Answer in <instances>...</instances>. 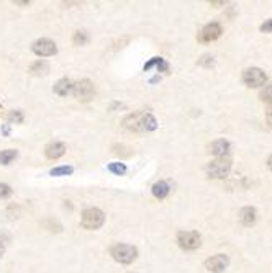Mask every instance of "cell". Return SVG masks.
<instances>
[{"mask_svg": "<svg viewBox=\"0 0 272 273\" xmlns=\"http://www.w3.org/2000/svg\"><path fill=\"white\" fill-rule=\"evenodd\" d=\"M123 126L128 131L133 133H146V131H154L158 128V121L150 111L138 110L134 113H129L125 120H123Z\"/></svg>", "mask_w": 272, "mask_h": 273, "instance_id": "6da1fadb", "label": "cell"}, {"mask_svg": "<svg viewBox=\"0 0 272 273\" xmlns=\"http://www.w3.org/2000/svg\"><path fill=\"white\" fill-rule=\"evenodd\" d=\"M105 222V214L102 209L98 208H87L84 209L82 218H80V224L84 229H89V231H95V229L102 227Z\"/></svg>", "mask_w": 272, "mask_h": 273, "instance_id": "7a4b0ae2", "label": "cell"}, {"mask_svg": "<svg viewBox=\"0 0 272 273\" xmlns=\"http://www.w3.org/2000/svg\"><path fill=\"white\" fill-rule=\"evenodd\" d=\"M110 253H112V257L116 260V262L120 263H131L138 257V250H136V247L133 245H128V244H115L112 249H110Z\"/></svg>", "mask_w": 272, "mask_h": 273, "instance_id": "3957f363", "label": "cell"}, {"mask_svg": "<svg viewBox=\"0 0 272 273\" xmlns=\"http://www.w3.org/2000/svg\"><path fill=\"white\" fill-rule=\"evenodd\" d=\"M231 170V162L228 159H215L207 165V175L210 178H225Z\"/></svg>", "mask_w": 272, "mask_h": 273, "instance_id": "277c9868", "label": "cell"}, {"mask_svg": "<svg viewBox=\"0 0 272 273\" xmlns=\"http://www.w3.org/2000/svg\"><path fill=\"white\" fill-rule=\"evenodd\" d=\"M95 94V87L89 79H82L79 82H74L72 87V95L77 98L79 102H89Z\"/></svg>", "mask_w": 272, "mask_h": 273, "instance_id": "5b68a950", "label": "cell"}, {"mask_svg": "<svg viewBox=\"0 0 272 273\" xmlns=\"http://www.w3.org/2000/svg\"><path fill=\"white\" fill-rule=\"evenodd\" d=\"M177 244L181 245V249L184 250H195L200 247L202 237L200 234L195 231H182L177 235Z\"/></svg>", "mask_w": 272, "mask_h": 273, "instance_id": "8992f818", "label": "cell"}, {"mask_svg": "<svg viewBox=\"0 0 272 273\" xmlns=\"http://www.w3.org/2000/svg\"><path fill=\"white\" fill-rule=\"evenodd\" d=\"M265 77L264 71H261L259 67H249V69H246L243 72V82L248 85V87H252V89H257V87H262L265 84Z\"/></svg>", "mask_w": 272, "mask_h": 273, "instance_id": "52a82bcc", "label": "cell"}, {"mask_svg": "<svg viewBox=\"0 0 272 273\" xmlns=\"http://www.w3.org/2000/svg\"><path fill=\"white\" fill-rule=\"evenodd\" d=\"M32 51L36 56H41V58H48V56L56 54L58 53V48H56V43H54V41L48 40V38H41V40L33 43Z\"/></svg>", "mask_w": 272, "mask_h": 273, "instance_id": "ba28073f", "label": "cell"}, {"mask_svg": "<svg viewBox=\"0 0 272 273\" xmlns=\"http://www.w3.org/2000/svg\"><path fill=\"white\" fill-rule=\"evenodd\" d=\"M228 265H230V258L225 253H216V255L210 257L205 262V268L212 273H223Z\"/></svg>", "mask_w": 272, "mask_h": 273, "instance_id": "9c48e42d", "label": "cell"}, {"mask_svg": "<svg viewBox=\"0 0 272 273\" xmlns=\"http://www.w3.org/2000/svg\"><path fill=\"white\" fill-rule=\"evenodd\" d=\"M220 36H221V25L220 23H208L200 30L199 41L200 43H212L215 40H218Z\"/></svg>", "mask_w": 272, "mask_h": 273, "instance_id": "30bf717a", "label": "cell"}, {"mask_svg": "<svg viewBox=\"0 0 272 273\" xmlns=\"http://www.w3.org/2000/svg\"><path fill=\"white\" fill-rule=\"evenodd\" d=\"M208 152L216 159H223L226 154L230 152V142L225 139H216L208 146Z\"/></svg>", "mask_w": 272, "mask_h": 273, "instance_id": "8fae6325", "label": "cell"}, {"mask_svg": "<svg viewBox=\"0 0 272 273\" xmlns=\"http://www.w3.org/2000/svg\"><path fill=\"white\" fill-rule=\"evenodd\" d=\"M66 152V146L63 142H51V144H48L46 149H45V154L48 159L51 160H56L59 157H63Z\"/></svg>", "mask_w": 272, "mask_h": 273, "instance_id": "7c38bea8", "label": "cell"}, {"mask_svg": "<svg viewBox=\"0 0 272 273\" xmlns=\"http://www.w3.org/2000/svg\"><path fill=\"white\" fill-rule=\"evenodd\" d=\"M72 87H74V82L71 79H61L54 84L53 90L54 94H58L59 97H67L72 94Z\"/></svg>", "mask_w": 272, "mask_h": 273, "instance_id": "4fadbf2b", "label": "cell"}, {"mask_svg": "<svg viewBox=\"0 0 272 273\" xmlns=\"http://www.w3.org/2000/svg\"><path fill=\"white\" fill-rule=\"evenodd\" d=\"M256 218H257V213L252 206H244L239 211V221L241 224L244 226H252L256 222Z\"/></svg>", "mask_w": 272, "mask_h": 273, "instance_id": "5bb4252c", "label": "cell"}, {"mask_svg": "<svg viewBox=\"0 0 272 273\" xmlns=\"http://www.w3.org/2000/svg\"><path fill=\"white\" fill-rule=\"evenodd\" d=\"M169 191H171V188L166 182H158L153 185V195L159 198V200H164V198L169 195Z\"/></svg>", "mask_w": 272, "mask_h": 273, "instance_id": "9a60e30c", "label": "cell"}, {"mask_svg": "<svg viewBox=\"0 0 272 273\" xmlns=\"http://www.w3.org/2000/svg\"><path fill=\"white\" fill-rule=\"evenodd\" d=\"M154 66L158 67V71H159V72H166V71L169 69V64L166 63V61H164L163 58H153V59L150 61V63H146V64H145V71H150L151 67H154Z\"/></svg>", "mask_w": 272, "mask_h": 273, "instance_id": "2e32d148", "label": "cell"}, {"mask_svg": "<svg viewBox=\"0 0 272 273\" xmlns=\"http://www.w3.org/2000/svg\"><path fill=\"white\" fill-rule=\"evenodd\" d=\"M30 72H32L33 76H46L49 72V66L46 61H36V63L30 67Z\"/></svg>", "mask_w": 272, "mask_h": 273, "instance_id": "e0dca14e", "label": "cell"}, {"mask_svg": "<svg viewBox=\"0 0 272 273\" xmlns=\"http://www.w3.org/2000/svg\"><path fill=\"white\" fill-rule=\"evenodd\" d=\"M18 156V152L14 151V149H7V151H2L0 152V164L2 165H9L12 160L17 159Z\"/></svg>", "mask_w": 272, "mask_h": 273, "instance_id": "ac0fdd59", "label": "cell"}, {"mask_svg": "<svg viewBox=\"0 0 272 273\" xmlns=\"http://www.w3.org/2000/svg\"><path fill=\"white\" fill-rule=\"evenodd\" d=\"M72 172H74V169L71 165H63V167H56V169H53L49 173H51L53 177H63V175H71Z\"/></svg>", "mask_w": 272, "mask_h": 273, "instance_id": "d6986e66", "label": "cell"}, {"mask_svg": "<svg viewBox=\"0 0 272 273\" xmlns=\"http://www.w3.org/2000/svg\"><path fill=\"white\" fill-rule=\"evenodd\" d=\"M87 41H89V36H87V33H85V32H76V33H74V36H72V43L76 46H84Z\"/></svg>", "mask_w": 272, "mask_h": 273, "instance_id": "ffe728a7", "label": "cell"}, {"mask_svg": "<svg viewBox=\"0 0 272 273\" xmlns=\"http://www.w3.org/2000/svg\"><path fill=\"white\" fill-rule=\"evenodd\" d=\"M108 170L115 173V175H125L126 173V165L125 164H120V162H112L108 164Z\"/></svg>", "mask_w": 272, "mask_h": 273, "instance_id": "44dd1931", "label": "cell"}, {"mask_svg": "<svg viewBox=\"0 0 272 273\" xmlns=\"http://www.w3.org/2000/svg\"><path fill=\"white\" fill-rule=\"evenodd\" d=\"M261 98H262V102L272 105V85L264 87V90L261 92Z\"/></svg>", "mask_w": 272, "mask_h": 273, "instance_id": "7402d4cb", "label": "cell"}, {"mask_svg": "<svg viewBox=\"0 0 272 273\" xmlns=\"http://www.w3.org/2000/svg\"><path fill=\"white\" fill-rule=\"evenodd\" d=\"M199 64H200V66H203V67H212V66L215 64L213 56H210V54L202 56V58L199 59Z\"/></svg>", "mask_w": 272, "mask_h": 273, "instance_id": "603a6c76", "label": "cell"}, {"mask_svg": "<svg viewBox=\"0 0 272 273\" xmlns=\"http://www.w3.org/2000/svg\"><path fill=\"white\" fill-rule=\"evenodd\" d=\"M9 120L12 123H22L23 121V113H22V111H10Z\"/></svg>", "mask_w": 272, "mask_h": 273, "instance_id": "cb8c5ba5", "label": "cell"}, {"mask_svg": "<svg viewBox=\"0 0 272 273\" xmlns=\"http://www.w3.org/2000/svg\"><path fill=\"white\" fill-rule=\"evenodd\" d=\"M12 195V188L7 183H0V198H7Z\"/></svg>", "mask_w": 272, "mask_h": 273, "instance_id": "d4e9b609", "label": "cell"}, {"mask_svg": "<svg viewBox=\"0 0 272 273\" xmlns=\"http://www.w3.org/2000/svg\"><path fill=\"white\" fill-rule=\"evenodd\" d=\"M261 32L262 33H272V18L261 25Z\"/></svg>", "mask_w": 272, "mask_h": 273, "instance_id": "484cf974", "label": "cell"}, {"mask_svg": "<svg viewBox=\"0 0 272 273\" xmlns=\"http://www.w3.org/2000/svg\"><path fill=\"white\" fill-rule=\"evenodd\" d=\"M4 253H5V244H4V240H0V258L4 257Z\"/></svg>", "mask_w": 272, "mask_h": 273, "instance_id": "4316f807", "label": "cell"}, {"mask_svg": "<svg viewBox=\"0 0 272 273\" xmlns=\"http://www.w3.org/2000/svg\"><path fill=\"white\" fill-rule=\"evenodd\" d=\"M267 121H269V125L272 126V108L267 111Z\"/></svg>", "mask_w": 272, "mask_h": 273, "instance_id": "83f0119b", "label": "cell"}, {"mask_svg": "<svg viewBox=\"0 0 272 273\" xmlns=\"http://www.w3.org/2000/svg\"><path fill=\"white\" fill-rule=\"evenodd\" d=\"M267 167H269V170H272V156L267 159Z\"/></svg>", "mask_w": 272, "mask_h": 273, "instance_id": "f1b7e54d", "label": "cell"}, {"mask_svg": "<svg viewBox=\"0 0 272 273\" xmlns=\"http://www.w3.org/2000/svg\"><path fill=\"white\" fill-rule=\"evenodd\" d=\"M15 4H17V5H30V2H20V0H17Z\"/></svg>", "mask_w": 272, "mask_h": 273, "instance_id": "f546056e", "label": "cell"}, {"mask_svg": "<svg viewBox=\"0 0 272 273\" xmlns=\"http://www.w3.org/2000/svg\"><path fill=\"white\" fill-rule=\"evenodd\" d=\"M210 5H225V2H210Z\"/></svg>", "mask_w": 272, "mask_h": 273, "instance_id": "4dcf8cb0", "label": "cell"}]
</instances>
